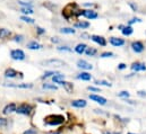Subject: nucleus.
<instances>
[{
  "instance_id": "nucleus-11",
  "label": "nucleus",
  "mask_w": 146,
  "mask_h": 134,
  "mask_svg": "<svg viewBox=\"0 0 146 134\" xmlns=\"http://www.w3.org/2000/svg\"><path fill=\"white\" fill-rule=\"evenodd\" d=\"M90 99H92L93 101H95L100 105H106L107 104V99L102 96H99V95H90Z\"/></svg>"
},
{
  "instance_id": "nucleus-23",
  "label": "nucleus",
  "mask_w": 146,
  "mask_h": 134,
  "mask_svg": "<svg viewBox=\"0 0 146 134\" xmlns=\"http://www.w3.org/2000/svg\"><path fill=\"white\" fill-rule=\"evenodd\" d=\"M75 27L76 28H87V27H90V23H87V22H77L76 24H75Z\"/></svg>"
},
{
  "instance_id": "nucleus-46",
  "label": "nucleus",
  "mask_w": 146,
  "mask_h": 134,
  "mask_svg": "<svg viewBox=\"0 0 146 134\" xmlns=\"http://www.w3.org/2000/svg\"><path fill=\"white\" fill-rule=\"evenodd\" d=\"M127 134H134V133H127Z\"/></svg>"
},
{
  "instance_id": "nucleus-12",
  "label": "nucleus",
  "mask_w": 146,
  "mask_h": 134,
  "mask_svg": "<svg viewBox=\"0 0 146 134\" xmlns=\"http://www.w3.org/2000/svg\"><path fill=\"white\" fill-rule=\"evenodd\" d=\"M110 43H111L113 46L119 47V46H122V45L125 44V39L119 38V37H111V38H110Z\"/></svg>"
},
{
  "instance_id": "nucleus-4",
  "label": "nucleus",
  "mask_w": 146,
  "mask_h": 134,
  "mask_svg": "<svg viewBox=\"0 0 146 134\" xmlns=\"http://www.w3.org/2000/svg\"><path fill=\"white\" fill-rule=\"evenodd\" d=\"M10 56H11L13 60H16V61L25 60V53H24L22 50H19V49L13 50V51L10 52Z\"/></svg>"
},
{
  "instance_id": "nucleus-5",
  "label": "nucleus",
  "mask_w": 146,
  "mask_h": 134,
  "mask_svg": "<svg viewBox=\"0 0 146 134\" xmlns=\"http://www.w3.org/2000/svg\"><path fill=\"white\" fill-rule=\"evenodd\" d=\"M2 86L5 87H11V88H22V89H29L32 88L33 85L32 83H13V82H3Z\"/></svg>"
},
{
  "instance_id": "nucleus-22",
  "label": "nucleus",
  "mask_w": 146,
  "mask_h": 134,
  "mask_svg": "<svg viewBox=\"0 0 146 134\" xmlns=\"http://www.w3.org/2000/svg\"><path fill=\"white\" fill-rule=\"evenodd\" d=\"M10 35H11L10 31H8V30H6V28H0V38H1V39L7 38V37H9Z\"/></svg>"
},
{
  "instance_id": "nucleus-41",
  "label": "nucleus",
  "mask_w": 146,
  "mask_h": 134,
  "mask_svg": "<svg viewBox=\"0 0 146 134\" xmlns=\"http://www.w3.org/2000/svg\"><path fill=\"white\" fill-rule=\"evenodd\" d=\"M126 68H127V66H126L125 63H120V64L118 66V69H119V70H123V69H126Z\"/></svg>"
},
{
  "instance_id": "nucleus-38",
  "label": "nucleus",
  "mask_w": 146,
  "mask_h": 134,
  "mask_svg": "<svg viewBox=\"0 0 146 134\" xmlns=\"http://www.w3.org/2000/svg\"><path fill=\"white\" fill-rule=\"evenodd\" d=\"M142 22V19H139V18H133L131 20H129V24H134V23H141Z\"/></svg>"
},
{
  "instance_id": "nucleus-43",
  "label": "nucleus",
  "mask_w": 146,
  "mask_h": 134,
  "mask_svg": "<svg viewBox=\"0 0 146 134\" xmlns=\"http://www.w3.org/2000/svg\"><path fill=\"white\" fill-rule=\"evenodd\" d=\"M51 41H52L53 43H58V42H59V39H58V37H52V38H51Z\"/></svg>"
},
{
  "instance_id": "nucleus-30",
  "label": "nucleus",
  "mask_w": 146,
  "mask_h": 134,
  "mask_svg": "<svg viewBox=\"0 0 146 134\" xmlns=\"http://www.w3.org/2000/svg\"><path fill=\"white\" fill-rule=\"evenodd\" d=\"M21 19H22L23 22H25V23H30V24H33V23H34V19H32V18H30V17H27V16H22Z\"/></svg>"
},
{
  "instance_id": "nucleus-45",
  "label": "nucleus",
  "mask_w": 146,
  "mask_h": 134,
  "mask_svg": "<svg viewBox=\"0 0 146 134\" xmlns=\"http://www.w3.org/2000/svg\"><path fill=\"white\" fill-rule=\"evenodd\" d=\"M104 134H110V132H104Z\"/></svg>"
},
{
  "instance_id": "nucleus-9",
  "label": "nucleus",
  "mask_w": 146,
  "mask_h": 134,
  "mask_svg": "<svg viewBox=\"0 0 146 134\" xmlns=\"http://www.w3.org/2000/svg\"><path fill=\"white\" fill-rule=\"evenodd\" d=\"M82 15L88 19H95L98 18V12L94 11V10H91V9H87V10H83Z\"/></svg>"
},
{
  "instance_id": "nucleus-27",
  "label": "nucleus",
  "mask_w": 146,
  "mask_h": 134,
  "mask_svg": "<svg viewBox=\"0 0 146 134\" xmlns=\"http://www.w3.org/2000/svg\"><path fill=\"white\" fill-rule=\"evenodd\" d=\"M95 83L96 85H100V86H107V87H111L112 86L109 81H106V80H96Z\"/></svg>"
},
{
  "instance_id": "nucleus-15",
  "label": "nucleus",
  "mask_w": 146,
  "mask_h": 134,
  "mask_svg": "<svg viewBox=\"0 0 146 134\" xmlns=\"http://www.w3.org/2000/svg\"><path fill=\"white\" fill-rule=\"evenodd\" d=\"M17 74H21V73H18V72H17L16 70H14L13 68H9V69H7V70L5 71V77H6V78H16Z\"/></svg>"
},
{
  "instance_id": "nucleus-39",
  "label": "nucleus",
  "mask_w": 146,
  "mask_h": 134,
  "mask_svg": "<svg viewBox=\"0 0 146 134\" xmlns=\"http://www.w3.org/2000/svg\"><path fill=\"white\" fill-rule=\"evenodd\" d=\"M87 89H88L90 91H94V93H100V89H98V88H95V87H91V86H90V87H88Z\"/></svg>"
},
{
  "instance_id": "nucleus-13",
  "label": "nucleus",
  "mask_w": 146,
  "mask_h": 134,
  "mask_svg": "<svg viewBox=\"0 0 146 134\" xmlns=\"http://www.w3.org/2000/svg\"><path fill=\"white\" fill-rule=\"evenodd\" d=\"M131 69H133V71H136V72H138V71H145L146 66L144 63H142V62H134L131 64Z\"/></svg>"
},
{
  "instance_id": "nucleus-37",
  "label": "nucleus",
  "mask_w": 146,
  "mask_h": 134,
  "mask_svg": "<svg viewBox=\"0 0 146 134\" xmlns=\"http://www.w3.org/2000/svg\"><path fill=\"white\" fill-rule=\"evenodd\" d=\"M24 134H37V132H36V130H34V129H30V130L25 131Z\"/></svg>"
},
{
  "instance_id": "nucleus-44",
  "label": "nucleus",
  "mask_w": 146,
  "mask_h": 134,
  "mask_svg": "<svg viewBox=\"0 0 146 134\" xmlns=\"http://www.w3.org/2000/svg\"><path fill=\"white\" fill-rule=\"evenodd\" d=\"M48 134H60V132H58V131H56V132H49Z\"/></svg>"
},
{
  "instance_id": "nucleus-35",
  "label": "nucleus",
  "mask_w": 146,
  "mask_h": 134,
  "mask_svg": "<svg viewBox=\"0 0 146 134\" xmlns=\"http://www.w3.org/2000/svg\"><path fill=\"white\" fill-rule=\"evenodd\" d=\"M111 56H113L112 52H104L101 54V58H111Z\"/></svg>"
},
{
  "instance_id": "nucleus-36",
  "label": "nucleus",
  "mask_w": 146,
  "mask_h": 134,
  "mask_svg": "<svg viewBox=\"0 0 146 134\" xmlns=\"http://www.w3.org/2000/svg\"><path fill=\"white\" fill-rule=\"evenodd\" d=\"M57 49H58V51H67V52H70L72 51L68 46H58Z\"/></svg>"
},
{
  "instance_id": "nucleus-20",
  "label": "nucleus",
  "mask_w": 146,
  "mask_h": 134,
  "mask_svg": "<svg viewBox=\"0 0 146 134\" xmlns=\"http://www.w3.org/2000/svg\"><path fill=\"white\" fill-rule=\"evenodd\" d=\"M77 78L80 79V80H84V81H90L92 79V77H91V74L88 72H82V73H79L77 76Z\"/></svg>"
},
{
  "instance_id": "nucleus-1",
  "label": "nucleus",
  "mask_w": 146,
  "mask_h": 134,
  "mask_svg": "<svg viewBox=\"0 0 146 134\" xmlns=\"http://www.w3.org/2000/svg\"><path fill=\"white\" fill-rule=\"evenodd\" d=\"M44 122L46 125L50 126H57L65 122V117L62 115H49L44 118Z\"/></svg>"
},
{
  "instance_id": "nucleus-14",
  "label": "nucleus",
  "mask_w": 146,
  "mask_h": 134,
  "mask_svg": "<svg viewBox=\"0 0 146 134\" xmlns=\"http://www.w3.org/2000/svg\"><path fill=\"white\" fill-rule=\"evenodd\" d=\"M86 101L85 99H76V101H72V106L76 107V108H84L86 106Z\"/></svg>"
},
{
  "instance_id": "nucleus-33",
  "label": "nucleus",
  "mask_w": 146,
  "mask_h": 134,
  "mask_svg": "<svg viewBox=\"0 0 146 134\" xmlns=\"http://www.w3.org/2000/svg\"><path fill=\"white\" fill-rule=\"evenodd\" d=\"M23 39H24V36H23V35H17V36H15V38H14V41L17 42V43L23 42Z\"/></svg>"
},
{
  "instance_id": "nucleus-18",
  "label": "nucleus",
  "mask_w": 146,
  "mask_h": 134,
  "mask_svg": "<svg viewBox=\"0 0 146 134\" xmlns=\"http://www.w3.org/2000/svg\"><path fill=\"white\" fill-rule=\"evenodd\" d=\"M27 49H30V50H40V49H42V45L40 43L35 42V41H32V42H30L27 44Z\"/></svg>"
},
{
  "instance_id": "nucleus-28",
  "label": "nucleus",
  "mask_w": 146,
  "mask_h": 134,
  "mask_svg": "<svg viewBox=\"0 0 146 134\" xmlns=\"http://www.w3.org/2000/svg\"><path fill=\"white\" fill-rule=\"evenodd\" d=\"M118 96H119V97H121V98H125V99H127V98H129V97H130V94H129L128 91L123 90V91H120V93L118 94Z\"/></svg>"
},
{
  "instance_id": "nucleus-17",
  "label": "nucleus",
  "mask_w": 146,
  "mask_h": 134,
  "mask_svg": "<svg viewBox=\"0 0 146 134\" xmlns=\"http://www.w3.org/2000/svg\"><path fill=\"white\" fill-rule=\"evenodd\" d=\"M52 80H53V82L54 83H58V85H60L64 80H65V74H60V73H57V74H54L53 77H52Z\"/></svg>"
},
{
  "instance_id": "nucleus-24",
  "label": "nucleus",
  "mask_w": 146,
  "mask_h": 134,
  "mask_svg": "<svg viewBox=\"0 0 146 134\" xmlns=\"http://www.w3.org/2000/svg\"><path fill=\"white\" fill-rule=\"evenodd\" d=\"M85 53H86L88 56H94V55L96 54V50L93 49V47H87V49L85 50Z\"/></svg>"
},
{
  "instance_id": "nucleus-10",
  "label": "nucleus",
  "mask_w": 146,
  "mask_h": 134,
  "mask_svg": "<svg viewBox=\"0 0 146 134\" xmlns=\"http://www.w3.org/2000/svg\"><path fill=\"white\" fill-rule=\"evenodd\" d=\"M16 108H17V107H16V104L10 102V104H8L7 106H5L2 113H3L5 115H8V114H10V113H13V112H16Z\"/></svg>"
},
{
  "instance_id": "nucleus-3",
  "label": "nucleus",
  "mask_w": 146,
  "mask_h": 134,
  "mask_svg": "<svg viewBox=\"0 0 146 134\" xmlns=\"http://www.w3.org/2000/svg\"><path fill=\"white\" fill-rule=\"evenodd\" d=\"M32 112V106L29 104H22L16 108V113L17 114H22V115H30V113Z\"/></svg>"
},
{
  "instance_id": "nucleus-34",
  "label": "nucleus",
  "mask_w": 146,
  "mask_h": 134,
  "mask_svg": "<svg viewBox=\"0 0 146 134\" xmlns=\"http://www.w3.org/2000/svg\"><path fill=\"white\" fill-rule=\"evenodd\" d=\"M7 126V120L0 117V127H6Z\"/></svg>"
},
{
  "instance_id": "nucleus-25",
  "label": "nucleus",
  "mask_w": 146,
  "mask_h": 134,
  "mask_svg": "<svg viewBox=\"0 0 146 134\" xmlns=\"http://www.w3.org/2000/svg\"><path fill=\"white\" fill-rule=\"evenodd\" d=\"M42 88L43 89H50V90H57L58 89V87L57 86H54V85H51V83H43V86H42Z\"/></svg>"
},
{
  "instance_id": "nucleus-32",
  "label": "nucleus",
  "mask_w": 146,
  "mask_h": 134,
  "mask_svg": "<svg viewBox=\"0 0 146 134\" xmlns=\"http://www.w3.org/2000/svg\"><path fill=\"white\" fill-rule=\"evenodd\" d=\"M18 3L24 7V8H32V3L31 2H24V1H18Z\"/></svg>"
},
{
  "instance_id": "nucleus-7",
  "label": "nucleus",
  "mask_w": 146,
  "mask_h": 134,
  "mask_svg": "<svg viewBox=\"0 0 146 134\" xmlns=\"http://www.w3.org/2000/svg\"><path fill=\"white\" fill-rule=\"evenodd\" d=\"M91 39H92L93 42L98 43V44H99V45H101V46H106V45H107V41H106V38H104L103 36L92 35V36H91Z\"/></svg>"
},
{
  "instance_id": "nucleus-8",
  "label": "nucleus",
  "mask_w": 146,
  "mask_h": 134,
  "mask_svg": "<svg viewBox=\"0 0 146 134\" xmlns=\"http://www.w3.org/2000/svg\"><path fill=\"white\" fill-rule=\"evenodd\" d=\"M77 67L82 70H92L93 69V66L91 63H88L87 61L85 60H78L77 61Z\"/></svg>"
},
{
  "instance_id": "nucleus-29",
  "label": "nucleus",
  "mask_w": 146,
  "mask_h": 134,
  "mask_svg": "<svg viewBox=\"0 0 146 134\" xmlns=\"http://www.w3.org/2000/svg\"><path fill=\"white\" fill-rule=\"evenodd\" d=\"M21 11H22L23 14H25V15H31V14H33V12H34L32 8H24V7H22Z\"/></svg>"
},
{
  "instance_id": "nucleus-6",
  "label": "nucleus",
  "mask_w": 146,
  "mask_h": 134,
  "mask_svg": "<svg viewBox=\"0 0 146 134\" xmlns=\"http://www.w3.org/2000/svg\"><path fill=\"white\" fill-rule=\"evenodd\" d=\"M131 49H133V51L136 52V53H142V52L144 51V44H143L142 42H138V41L133 42V43H131Z\"/></svg>"
},
{
  "instance_id": "nucleus-42",
  "label": "nucleus",
  "mask_w": 146,
  "mask_h": 134,
  "mask_svg": "<svg viewBox=\"0 0 146 134\" xmlns=\"http://www.w3.org/2000/svg\"><path fill=\"white\" fill-rule=\"evenodd\" d=\"M36 30H37V33H38V34L45 33V30H43V28H41V27H37Z\"/></svg>"
},
{
  "instance_id": "nucleus-21",
  "label": "nucleus",
  "mask_w": 146,
  "mask_h": 134,
  "mask_svg": "<svg viewBox=\"0 0 146 134\" xmlns=\"http://www.w3.org/2000/svg\"><path fill=\"white\" fill-rule=\"evenodd\" d=\"M121 31H122V34L125 36H129V35H131V34L134 33V30H133L131 26H123V28Z\"/></svg>"
},
{
  "instance_id": "nucleus-31",
  "label": "nucleus",
  "mask_w": 146,
  "mask_h": 134,
  "mask_svg": "<svg viewBox=\"0 0 146 134\" xmlns=\"http://www.w3.org/2000/svg\"><path fill=\"white\" fill-rule=\"evenodd\" d=\"M58 72H54V71H46L43 76H42V79H45V78H49V77H51V76H53V74H57Z\"/></svg>"
},
{
  "instance_id": "nucleus-2",
  "label": "nucleus",
  "mask_w": 146,
  "mask_h": 134,
  "mask_svg": "<svg viewBox=\"0 0 146 134\" xmlns=\"http://www.w3.org/2000/svg\"><path fill=\"white\" fill-rule=\"evenodd\" d=\"M41 64H42V66H45V67H53V68H60V67L66 66V63H65L62 60H59V59L45 60V61H42Z\"/></svg>"
},
{
  "instance_id": "nucleus-19",
  "label": "nucleus",
  "mask_w": 146,
  "mask_h": 134,
  "mask_svg": "<svg viewBox=\"0 0 146 134\" xmlns=\"http://www.w3.org/2000/svg\"><path fill=\"white\" fill-rule=\"evenodd\" d=\"M86 49H87V45L84 44V43H80V44H78V45L75 47V51H76L78 54H83Z\"/></svg>"
},
{
  "instance_id": "nucleus-40",
  "label": "nucleus",
  "mask_w": 146,
  "mask_h": 134,
  "mask_svg": "<svg viewBox=\"0 0 146 134\" xmlns=\"http://www.w3.org/2000/svg\"><path fill=\"white\" fill-rule=\"evenodd\" d=\"M137 94H138V96H141V97H146V91H144V90H139Z\"/></svg>"
},
{
  "instance_id": "nucleus-16",
  "label": "nucleus",
  "mask_w": 146,
  "mask_h": 134,
  "mask_svg": "<svg viewBox=\"0 0 146 134\" xmlns=\"http://www.w3.org/2000/svg\"><path fill=\"white\" fill-rule=\"evenodd\" d=\"M61 86H64V88H65V90L68 93V94H72L73 93V90H74V86H73V83L72 82H68V81H62L61 83H60Z\"/></svg>"
},
{
  "instance_id": "nucleus-26",
  "label": "nucleus",
  "mask_w": 146,
  "mask_h": 134,
  "mask_svg": "<svg viewBox=\"0 0 146 134\" xmlns=\"http://www.w3.org/2000/svg\"><path fill=\"white\" fill-rule=\"evenodd\" d=\"M60 33H62V34H75V30L69 28V27H62V28H60Z\"/></svg>"
}]
</instances>
